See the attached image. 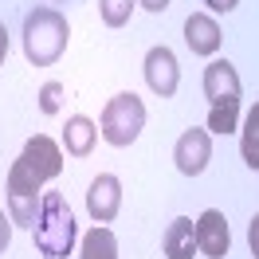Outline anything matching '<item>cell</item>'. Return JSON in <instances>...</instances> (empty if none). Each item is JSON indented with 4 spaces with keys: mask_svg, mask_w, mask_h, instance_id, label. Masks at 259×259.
<instances>
[{
    "mask_svg": "<svg viewBox=\"0 0 259 259\" xmlns=\"http://www.w3.org/2000/svg\"><path fill=\"white\" fill-rule=\"evenodd\" d=\"M161 247H165V259H193L196 255V224L189 216H177L165 228Z\"/></svg>",
    "mask_w": 259,
    "mask_h": 259,
    "instance_id": "obj_11",
    "label": "cell"
},
{
    "mask_svg": "<svg viewBox=\"0 0 259 259\" xmlns=\"http://www.w3.org/2000/svg\"><path fill=\"white\" fill-rule=\"evenodd\" d=\"M228 247H232V232H228V220L224 212H200V220H196V251L208 259H224Z\"/></svg>",
    "mask_w": 259,
    "mask_h": 259,
    "instance_id": "obj_9",
    "label": "cell"
},
{
    "mask_svg": "<svg viewBox=\"0 0 259 259\" xmlns=\"http://www.w3.org/2000/svg\"><path fill=\"white\" fill-rule=\"evenodd\" d=\"M220 24L208 16V12H193V16L185 20V44L193 55H216L220 51Z\"/></svg>",
    "mask_w": 259,
    "mask_h": 259,
    "instance_id": "obj_10",
    "label": "cell"
},
{
    "mask_svg": "<svg viewBox=\"0 0 259 259\" xmlns=\"http://www.w3.org/2000/svg\"><path fill=\"white\" fill-rule=\"evenodd\" d=\"M12 216H8V212L0 208V255H4V251H8V243H12Z\"/></svg>",
    "mask_w": 259,
    "mask_h": 259,
    "instance_id": "obj_17",
    "label": "cell"
},
{
    "mask_svg": "<svg viewBox=\"0 0 259 259\" xmlns=\"http://www.w3.org/2000/svg\"><path fill=\"white\" fill-rule=\"evenodd\" d=\"M118 208H122V181L114 173H98L91 181V189H87V212H91V220L95 224H110L118 216Z\"/></svg>",
    "mask_w": 259,
    "mask_h": 259,
    "instance_id": "obj_8",
    "label": "cell"
},
{
    "mask_svg": "<svg viewBox=\"0 0 259 259\" xmlns=\"http://www.w3.org/2000/svg\"><path fill=\"white\" fill-rule=\"evenodd\" d=\"M146 82H149V91L157 98H173L177 95V82H181V67H177V55L165 48H149L146 51Z\"/></svg>",
    "mask_w": 259,
    "mask_h": 259,
    "instance_id": "obj_7",
    "label": "cell"
},
{
    "mask_svg": "<svg viewBox=\"0 0 259 259\" xmlns=\"http://www.w3.org/2000/svg\"><path fill=\"white\" fill-rule=\"evenodd\" d=\"M204 98H208V134H232L240 122V75L228 59H212L204 67Z\"/></svg>",
    "mask_w": 259,
    "mask_h": 259,
    "instance_id": "obj_1",
    "label": "cell"
},
{
    "mask_svg": "<svg viewBox=\"0 0 259 259\" xmlns=\"http://www.w3.org/2000/svg\"><path fill=\"white\" fill-rule=\"evenodd\" d=\"M247 247H251V255L259 259V212L251 216V224H247Z\"/></svg>",
    "mask_w": 259,
    "mask_h": 259,
    "instance_id": "obj_18",
    "label": "cell"
},
{
    "mask_svg": "<svg viewBox=\"0 0 259 259\" xmlns=\"http://www.w3.org/2000/svg\"><path fill=\"white\" fill-rule=\"evenodd\" d=\"M146 130V102L134 95V91H122L106 102V110L98 118V134L102 142L114 149H126L138 142V134Z\"/></svg>",
    "mask_w": 259,
    "mask_h": 259,
    "instance_id": "obj_4",
    "label": "cell"
},
{
    "mask_svg": "<svg viewBox=\"0 0 259 259\" xmlns=\"http://www.w3.org/2000/svg\"><path fill=\"white\" fill-rule=\"evenodd\" d=\"M79 259H118V240L106 224H95L87 236H82Z\"/></svg>",
    "mask_w": 259,
    "mask_h": 259,
    "instance_id": "obj_13",
    "label": "cell"
},
{
    "mask_svg": "<svg viewBox=\"0 0 259 259\" xmlns=\"http://www.w3.org/2000/svg\"><path fill=\"white\" fill-rule=\"evenodd\" d=\"M4 55H8V28H4V20H0V67H4Z\"/></svg>",
    "mask_w": 259,
    "mask_h": 259,
    "instance_id": "obj_21",
    "label": "cell"
},
{
    "mask_svg": "<svg viewBox=\"0 0 259 259\" xmlns=\"http://www.w3.org/2000/svg\"><path fill=\"white\" fill-rule=\"evenodd\" d=\"M67 39H71V24L63 12L35 8L24 16V55L32 67H51L67 51Z\"/></svg>",
    "mask_w": 259,
    "mask_h": 259,
    "instance_id": "obj_3",
    "label": "cell"
},
{
    "mask_svg": "<svg viewBox=\"0 0 259 259\" xmlns=\"http://www.w3.org/2000/svg\"><path fill=\"white\" fill-rule=\"evenodd\" d=\"M134 8H138V0H98V12H102V24H106V28L130 24Z\"/></svg>",
    "mask_w": 259,
    "mask_h": 259,
    "instance_id": "obj_15",
    "label": "cell"
},
{
    "mask_svg": "<svg viewBox=\"0 0 259 259\" xmlns=\"http://www.w3.org/2000/svg\"><path fill=\"white\" fill-rule=\"evenodd\" d=\"M95 142H98V126L87 114H71L67 126H63V149L71 157H87L95 149Z\"/></svg>",
    "mask_w": 259,
    "mask_h": 259,
    "instance_id": "obj_12",
    "label": "cell"
},
{
    "mask_svg": "<svg viewBox=\"0 0 259 259\" xmlns=\"http://www.w3.org/2000/svg\"><path fill=\"white\" fill-rule=\"evenodd\" d=\"M173 161H177V169L185 177H200L212 161V134L200 126H189L173 146Z\"/></svg>",
    "mask_w": 259,
    "mask_h": 259,
    "instance_id": "obj_6",
    "label": "cell"
},
{
    "mask_svg": "<svg viewBox=\"0 0 259 259\" xmlns=\"http://www.w3.org/2000/svg\"><path fill=\"white\" fill-rule=\"evenodd\" d=\"M240 153H243V165L259 173V102L247 110V118H243V130H240Z\"/></svg>",
    "mask_w": 259,
    "mask_h": 259,
    "instance_id": "obj_14",
    "label": "cell"
},
{
    "mask_svg": "<svg viewBox=\"0 0 259 259\" xmlns=\"http://www.w3.org/2000/svg\"><path fill=\"white\" fill-rule=\"evenodd\" d=\"M32 236H35V247L44 259H67L75 251V216L67 208V196L63 193H44L39 200V212H35V224H32Z\"/></svg>",
    "mask_w": 259,
    "mask_h": 259,
    "instance_id": "obj_2",
    "label": "cell"
},
{
    "mask_svg": "<svg viewBox=\"0 0 259 259\" xmlns=\"http://www.w3.org/2000/svg\"><path fill=\"white\" fill-rule=\"evenodd\" d=\"M44 185H48V181L28 165V157H16V161H12L8 185H4V200H8V216H12L16 228L35 224V212H39V200H44Z\"/></svg>",
    "mask_w": 259,
    "mask_h": 259,
    "instance_id": "obj_5",
    "label": "cell"
},
{
    "mask_svg": "<svg viewBox=\"0 0 259 259\" xmlns=\"http://www.w3.org/2000/svg\"><path fill=\"white\" fill-rule=\"evenodd\" d=\"M138 4H142L146 12H165V8H169V0H138Z\"/></svg>",
    "mask_w": 259,
    "mask_h": 259,
    "instance_id": "obj_20",
    "label": "cell"
},
{
    "mask_svg": "<svg viewBox=\"0 0 259 259\" xmlns=\"http://www.w3.org/2000/svg\"><path fill=\"white\" fill-rule=\"evenodd\" d=\"M59 106H63V82H44L39 87V110L44 114H59Z\"/></svg>",
    "mask_w": 259,
    "mask_h": 259,
    "instance_id": "obj_16",
    "label": "cell"
},
{
    "mask_svg": "<svg viewBox=\"0 0 259 259\" xmlns=\"http://www.w3.org/2000/svg\"><path fill=\"white\" fill-rule=\"evenodd\" d=\"M204 4H208L212 12H232V8L240 4V0H204Z\"/></svg>",
    "mask_w": 259,
    "mask_h": 259,
    "instance_id": "obj_19",
    "label": "cell"
}]
</instances>
